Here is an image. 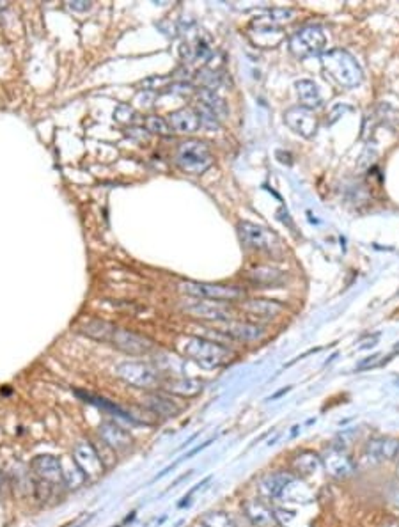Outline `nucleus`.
Returning <instances> with one entry per match:
<instances>
[{
    "instance_id": "obj_26",
    "label": "nucleus",
    "mask_w": 399,
    "mask_h": 527,
    "mask_svg": "<svg viewBox=\"0 0 399 527\" xmlns=\"http://www.w3.org/2000/svg\"><path fill=\"white\" fill-rule=\"evenodd\" d=\"M114 323H108L105 322V320H88V322L80 325V332H82V334L103 343L111 341V336L112 332H114Z\"/></svg>"
},
{
    "instance_id": "obj_11",
    "label": "nucleus",
    "mask_w": 399,
    "mask_h": 527,
    "mask_svg": "<svg viewBox=\"0 0 399 527\" xmlns=\"http://www.w3.org/2000/svg\"><path fill=\"white\" fill-rule=\"evenodd\" d=\"M284 121L293 132L305 137V139H312L316 135V130H318V118H316L314 110H309L302 105L291 107V109L286 110Z\"/></svg>"
},
{
    "instance_id": "obj_14",
    "label": "nucleus",
    "mask_w": 399,
    "mask_h": 527,
    "mask_svg": "<svg viewBox=\"0 0 399 527\" xmlns=\"http://www.w3.org/2000/svg\"><path fill=\"white\" fill-rule=\"evenodd\" d=\"M295 483V474L288 470H275L259 481V493L266 499H279Z\"/></svg>"
},
{
    "instance_id": "obj_19",
    "label": "nucleus",
    "mask_w": 399,
    "mask_h": 527,
    "mask_svg": "<svg viewBox=\"0 0 399 527\" xmlns=\"http://www.w3.org/2000/svg\"><path fill=\"white\" fill-rule=\"evenodd\" d=\"M241 309L247 313L251 318L261 320H275L284 313V306L281 302H275V300H266V299H252L247 302L241 303Z\"/></svg>"
},
{
    "instance_id": "obj_44",
    "label": "nucleus",
    "mask_w": 399,
    "mask_h": 527,
    "mask_svg": "<svg viewBox=\"0 0 399 527\" xmlns=\"http://www.w3.org/2000/svg\"><path fill=\"white\" fill-rule=\"evenodd\" d=\"M112 527H121V526H112Z\"/></svg>"
},
{
    "instance_id": "obj_42",
    "label": "nucleus",
    "mask_w": 399,
    "mask_h": 527,
    "mask_svg": "<svg viewBox=\"0 0 399 527\" xmlns=\"http://www.w3.org/2000/svg\"><path fill=\"white\" fill-rule=\"evenodd\" d=\"M396 458H398V460H399V451H398V456H396Z\"/></svg>"
},
{
    "instance_id": "obj_20",
    "label": "nucleus",
    "mask_w": 399,
    "mask_h": 527,
    "mask_svg": "<svg viewBox=\"0 0 399 527\" xmlns=\"http://www.w3.org/2000/svg\"><path fill=\"white\" fill-rule=\"evenodd\" d=\"M167 121L171 125V128L179 133H194L201 128V119H199L197 112L192 109H186V107L171 112Z\"/></svg>"
},
{
    "instance_id": "obj_24",
    "label": "nucleus",
    "mask_w": 399,
    "mask_h": 527,
    "mask_svg": "<svg viewBox=\"0 0 399 527\" xmlns=\"http://www.w3.org/2000/svg\"><path fill=\"white\" fill-rule=\"evenodd\" d=\"M295 88H297V95L302 107H305V109L309 110H314L318 109V107L323 105V98L319 95V89L318 85H316V82L305 78L298 80L297 84H295Z\"/></svg>"
},
{
    "instance_id": "obj_25",
    "label": "nucleus",
    "mask_w": 399,
    "mask_h": 527,
    "mask_svg": "<svg viewBox=\"0 0 399 527\" xmlns=\"http://www.w3.org/2000/svg\"><path fill=\"white\" fill-rule=\"evenodd\" d=\"M197 100L199 107L209 110V112H211L213 116H217L220 121L227 116V103H225L224 98H220L217 93L211 91V89H201V91L197 93Z\"/></svg>"
},
{
    "instance_id": "obj_1",
    "label": "nucleus",
    "mask_w": 399,
    "mask_h": 527,
    "mask_svg": "<svg viewBox=\"0 0 399 527\" xmlns=\"http://www.w3.org/2000/svg\"><path fill=\"white\" fill-rule=\"evenodd\" d=\"M179 352L186 357V359L194 360L199 366L206 369L220 368L231 359V352L227 346L220 345L217 341H209V339L201 338V336H185L179 341Z\"/></svg>"
},
{
    "instance_id": "obj_22",
    "label": "nucleus",
    "mask_w": 399,
    "mask_h": 527,
    "mask_svg": "<svg viewBox=\"0 0 399 527\" xmlns=\"http://www.w3.org/2000/svg\"><path fill=\"white\" fill-rule=\"evenodd\" d=\"M61 470H62V483L69 490H78L88 483V476L78 463L75 462L73 456H61Z\"/></svg>"
},
{
    "instance_id": "obj_10",
    "label": "nucleus",
    "mask_w": 399,
    "mask_h": 527,
    "mask_svg": "<svg viewBox=\"0 0 399 527\" xmlns=\"http://www.w3.org/2000/svg\"><path fill=\"white\" fill-rule=\"evenodd\" d=\"M73 458L78 463L80 469L84 470L89 479L99 478L105 470V465L102 462V456L98 455L96 448L89 440H78L73 448Z\"/></svg>"
},
{
    "instance_id": "obj_17",
    "label": "nucleus",
    "mask_w": 399,
    "mask_h": 527,
    "mask_svg": "<svg viewBox=\"0 0 399 527\" xmlns=\"http://www.w3.org/2000/svg\"><path fill=\"white\" fill-rule=\"evenodd\" d=\"M399 440L391 439V437H378L365 444L364 455L371 462H388L398 456Z\"/></svg>"
},
{
    "instance_id": "obj_28",
    "label": "nucleus",
    "mask_w": 399,
    "mask_h": 527,
    "mask_svg": "<svg viewBox=\"0 0 399 527\" xmlns=\"http://www.w3.org/2000/svg\"><path fill=\"white\" fill-rule=\"evenodd\" d=\"M164 389L165 391L172 392V395L183 396V398H190V396H195L201 392L202 383L199 382V380L181 378V380H174V382L165 383Z\"/></svg>"
},
{
    "instance_id": "obj_37",
    "label": "nucleus",
    "mask_w": 399,
    "mask_h": 527,
    "mask_svg": "<svg viewBox=\"0 0 399 527\" xmlns=\"http://www.w3.org/2000/svg\"><path fill=\"white\" fill-rule=\"evenodd\" d=\"M289 389H291V387H288V389H282V391H279V392H277V395H274V396H272V398H270V399H277V398H279V396H282V395H284V392H288V391H289Z\"/></svg>"
},
{
    "instance_id": "obj_21",
    "label": "nucleus",
    "mask_w": 399,
    "mask_h": 527,
    "mask_svg": "<svg viewBox=\"0 0 399 527\" xmlns=\"http://www.w3.org/2000/svg\"><path fill=\"white\" fill-rule=\"evenodd\" d=\"M144 405L151 410L156 416H162V418H176L179 412H181V406L174 402L172 398L165 395H160V392H148L144 396Z\"/></svg>"
},
{
    "instance_id": "obj_32",
    "label": "nucleus",
    "mask_w": 399,
    "mask_h": 527,
    "mask_svg": "<svg viewBox=\"0 0 399 527\" xmlns=\"http://www.w3.org/2000/svg\"><path fill=\"white\" fill-rule=\"evenodd\" d=\"M114 119L119 123H135L137 119V112L130 105H119L114 112Z\"/></svg>"
},
{
    "instance_id": "obj_27",
    "label": "nucleus",
    "mask_w": 399,
    "mask_h": 527,
    "mask_svg": "<svg viewBox=\"0 0 399 527\" xmlns=\"http://www.w3.org/2000/svg\"><path fill=\"white\" fill-rule=\"evenodd\" d=\"M321 465H323L321 456L314 451H302L293 458V469L304 476L314 474L316 470L321 469Z\"/></svg>"
},
{
    "instance_id": "obj_9",
    "label": "nucleus",
    "mask_w": 399,
    "mask_h": 527,
    "mask_svg": "<svg viewBox=\"0 0 399 527\" xmlns=\"http://www.w3.org/2000/svg\"><path fill=\"white\" fill-rule=\"evenodd\" d=\"M108 343L118 350H121V352L130 353V355H148L155 348V343L149 338L137 334V332H132V330L121 329L118 325H115Z\"/></svg>"
},
{
    "instance_id": "obj_43",
    "label": "nucleus",
    "mask_w": 399,
    "mask_h": 527,
    "mask_svg": "<svg viewBox=\"0 0 399 527\" xmlns=\"http://www.w3.org/2000/svg\"><path fill=\"white\" fill-rule=\"evenodd\" d=\"M398 505H399V493H398Z\"/></svg>"
},
{
    "instance_id": "obj_34",
    "label": "nucleus",
    "mask_w": 399,
    "mask_h": 527,
    "mask_svg": "<svg viewBox=\"0 0 399 527\" xmlns=\"http://www.w3.org/2000/svg\"><path fill=\"white\" fill-rule=\"evenodd\" d=\"M68 8L73 9V11H88L91 8V2H88V0H73V2H68Z\"/></svg>"
},
{
    "instance_id": "obj_41",
    "label": "nucleus",
    "mask_w": 399,
    "mask_h": 527,
    "mask_svg": "<svg viewBox=\"0 0 399 527\" xmlns=\"http://www.w3.org/2000/svg\"><path fill=\"white\" fill-rule=\"evenodd\" d=\"M194 527H206V526H204V523H201V522H199V523H195V526H194Z\"/></svg>"
},
{
    "instance_id": "obj_4",
    "label": "nucleus",
    "mask_w": 399,
    "mask_h": 527,
    "mask_svg": "<svg viewBox=\"0 0 399 527\" xmlns=\"http://www.w3.org/2000/svg\"><path fill=\"white\" fill-rule=\"evenodd\" d=\"M179 289L190 299L215 300V302H236V300L245 299V292L238 286L213 285V282H197V281H183L179 282Z\"/></svg>"
},
{
    "instance_id": "obj_36",
    "label": "nucleus",
    "mask_w": 399,
    "mask_h": 527,
    "mask_svg": "<svg viewBox=\"0 0 399 527\" xmlns=\"http://www.w3.org/2000/svg\"><path fill=\"white\" fill-rule=\"evenodd\" d=\"M192 474H194V470H188V472H186V474H183V476H181V478H178V479H176V481H174V483H172V485H171V488H174V486H178V485H179V483H181V481H183V479L190 478V476H192Z\"/></svg>"
},
{
    "instance_id": "obj_7",
    "label": "nucleus",
    "mask_w": 399,
    "mask_h": 527,
    "mask_svg": "<svg viewBox=\"0 0 399 527\" xmlns=\"http://www.w3.org/2000/svg\"><path fill=\"white\" fill-rule=\"evenodd\" d=\"M118 376L121 380H125L128 385L137 387V389H155L162 383L160 380V373L156 371L153 366L146 364V362H135V360H128V362H122L115 369Z\"/></svg>"
},
{
    "instance_id": "obj_30",
    "label": "nucleus",
    "mask_w": 399,
    "mask_h": 527,
    "mask_svg": "<svg viewBox=\"0 0 399 527\" xmlns=\"http://www.w3.org/2000/svg\"><path fill=\"white\" fill-rule=\"evenodd\" d=\"M201 523L206 527H238L234 519L225 512H208L202 515Z\"/></svg>"
},
{
    "instance_id": "obj_35",
    "label": "nucleus",
    "mask_w": 399,
    "mask_h": 527,
    "mask_svg": "<svg viewBox=\"0 0 399 527\" xmlns=\"http://www.w3.org/2000/svg\"><path fill=\"white\" fill-rule=\"evenodd\" d=\"M378 359H380V355H372L371 359H368V360H364V362H360V364H358V369H365V368H369V366H371V368H372V366H377Z\"/></svg>"
},
{
    "instance_id": "obj_31",
    "label": "nucleus",
    "mask_w": 399,
    "mask_h": 527,
    "mask_svg": "<svg viewBox=\"0 0 399 527\" xmlns=\"http://www.w3.org/2000/svg\"><path fill=\"white\" fill-rule=\"evenodd\" d=\"M144 126L149 133H156L160 137H169L174 132L167 119L162 118V116H148L144 119Z\"/></svg>"
},
{
    "instance_id": "obj_12",
    "label": "nucleus",
    "mask_w": 399,
    "mask_h": 527,
    "mask_svg": "<svg viewBox=\"0 0 399 527\" xmlns=\"http://www.w3.org/2000/svg\"><path fill=\"white\" fill-rule=\"evenodd\" d=\"M248 38L254 43L255 46H261V48H275L282 43L284 39V32H282L281 27L275 25L270 20H259L258 23L248 29Z\"/></svg>"
},
{
    "instance_id": "obj_39",
    "label": "nucleus",
    "mask_w": 399,
    "mask_h": 527,
    "mask_svg": "<svg viewBox=\"0 0 399 527\" xmlns=\"http://www.w3.org/2000/svg\"><path fill=\"white\" fill-rule=\"evenodd\" d=\"M385 527H399V526H398V523H387Z\"/></svg>"
},
{
    "instance_id": "obj_38",
    "label": "nucleus",
    "mask_w": 399,
    "mask_h": 527,
    "mask_svg": "<svg viewBox=\"0 0 399 527\" xmlns=\"http://www.w3.org/2000/svg\"><path fill=\"white\" fill-rule=\"evenodd\" d=\"M135 516H137V513H135V512H132V515H128V516H126V519H125V522H132V520H133V519H135Z\"/></svg>"
},
{
    "instance_id": "obj_23",
    "label": "nucleus",
    "mask_w": 399,
    "mask_h": 527,
    "mask_svg": "<svg viewBox=\"0 0 399 527\" xmlns=\"http://www.w3.org/2000/svg\"><path fill=\"white\" fill-rule=\"evenodd\" d=\"M244 512H245V516L248 519V522H251L254 527H270L272 523L275 522L274 512H272L265 502L258 501V499L245 502Z\"/></svg>"
},
{
    "instance_id": "obj_8",
    "label": "nucleus",
    "mask_w": 399,
    "mask_h": 527,
    "mask_svg": "<svg viewBox=\"0 0 399 527\" xmlns=\"http://www.w3.org/2000/svg\"><path fill=\"white\" fill-rule=\"evenodd\" d=\"M238 235L245 245L258 249V251L274 252L281 249L279 236L272 229L265 228V226H258L254 222H239Z\"/></svg>"
},
{
    "instance_id": "obj_6",
    "label": "nucleus",
    "mask_w": 399,
    "mask_h": 527,
    "mask_svg": "<svg viewBox=\"0 0 399 527\" xmlns=\"http://www.w3.org/2000/svg\"><path fill=\"white\" fill-rule=\"evenodd\" d=\"M181 309L192 318L202 320V322L224 323L232 320V309L224 302H215V300L190 299L181 303Z\"/></svg>"
},
{
    "instance_id": "obj_5",
    "label": "nucleus",
    "mask_w": 399,
    "mask_h": 527,
    "mask_svg": "<svg viewBox=\"0 0 399 527\" xmlns=\"http://www.w3.org/2000/svg\"><path fill=\"white\" fill-rule=\"evenodd\" d=\"M325 45H327V38L323 31L314 25L302 27L289 38V50L297 59L314 57L325 48Z\"/></svg>"
},
{
    "instance_id": "obj_29",
    "label": "nucleus",
    "mask_w": 399,
    "mask_h": 527,
    "mask_svg": "<svg viewBox=\"0 0 399 527\" xmlns=\"http://www.w3.org/2000/svg\"><path fill=\"white\" fill-rule=\"evenodd\" d=\"M248 279L255 285H279V282L284 279V273L281 270L270 268V266H259V268H254L251 273H248Z\"/></svg>"
},
{
    "instance_id": "obj_2",
    "label": "nucleus",
    "mask_w": 399,
    "mask_h": 527,
    "mask_svg": "<svg viewBox=\"0 0 399 527\" xmlns=\"http://www.w3.org/2000/svg\"><path fill=\"white\" fill-rule=\"evenodd\" d=\"M321 64H323L327 75L334 80L335 84L341 85V88H357V85L362 84V80H364L362 68L355 61L354 55L346 52V50H328L323 55V59H321Z\"/></svg>"
},
{
    "instance_id": "obj_16",
    "label": "nucleus",
    "mask_w": 399,
    "mask_h": 527,
    "mask_svg": "<svg viewBox=\"0 0 399 527\" xmlns=\"http://www.w3.org/2000/svg\"><path fill=\"white\" fill-rule=\"evenodd\" d=\"M34 474L43 481H48L50 485L62 483V470H61V458L53 455H38L31 462Z\"/></svg>"
},
{
    "instance_id": "obj_33",
    "label": "nucleus",
    "mask_w": 399,
    "mask_h": 527,
    "mask_svg": "<svg viewBox=\"0 0 399 527\" xmlns=\"http://www.w3.org/2000/svg\"><path fill=\"white\" fill-rule=\"evenodd\" d=\"M211 442H213V439H209V440H206V442L199 444V446H195V448H194V449H192V451H188V453H186V455H185V456H183V458H179V460H178V462H183V460H190V458H194V456H195V455H197V453L204 451V449H206V448H209V446H211Z\"/></svg>"
},
{
    "instance_id": "obj_13",
    "label": "nucleus",
    "mask_w": 399,
    "mask_h": 527,
    "mask_svg": "<svg viewBox=\"0 0 399 527\" xmlns=\"http://www.w3.org/2000/svg\"><path fill=\"white\" fill-rule=\"evenodd\" d=\"M218 329L229 336L231 339H238L244 343H254L265 338V329L259 327L258 323L241 322V320H229V322L218 323Z\"/></svg>"
},
{
    "instance_id": "obj_15",
    "label": "nucleus",
    "mask_w": 399,
    "mask_h": 527,
    "mask_svg": "<svg viewBox=\"0 0 399 527\" xmlns=\"http://www.w3.org/2000/svg\"><path fill=\"white\" fill-rule=\"evenodd\" d=\"M321 462H323L325 470H327L328 474L335 479L348 478V476L354 474V470H355L354 460L346 455L342 449L335 448V446L328 449L327 455L321 456Z\"/></svg>"
},
{
    "instance_id": "obj_40",
    "label": "nucleus",
    "mask_w": 399,
    "mask_h": 527,
    "mask_svg": "<svg viewBox=\"0 0 399 527\" xmlns=\"http://www.w3.org/2000/svg\"><path fill=\"white\" fill-rule=\"evenodd\" d=\"M396 476L399 478V463H398V467H396Z\"/></svg>"
},
{
    "instance_id": "obj_3",
    "label": "nucleus",
    "mask_w": 399,
    "mask_h": 527,
    "mask_svg": "<svg viewBox=\"0 0 399 527\" xmlns=\"http://www.w3.org/2000/svg\"><path fill=\"white\" fill-rule=\"evenodd\" d=\"M176 163L186 174H202L213 165L211 149L202 141H185L178 146Z\"/></svg>"
},
{
    "instance_id": "obj_18",
    "label": "nucleus",
    "mask_w": 399,
    "mask_h": 527,
    "mask_svg": "<svg viewBox=\"0 0 399 527\" xmlns=\"http://www.w3.org/2000/svg\"><path fill=\"white\" fill-rule=\"evenodd\" d=\"M98 433L99 437H102L103 442H105L112 451L122 453L126 451V449L132 448L133 439L132 435H130V432H126L122 426L115 425V423H103V425H99Z\"/></svg>"
}]
</instances>
